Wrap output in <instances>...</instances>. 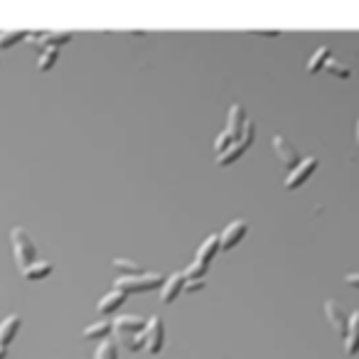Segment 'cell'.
<instances>
[{
	"label": "cell",
	"mask_w": 359,
	"mask_h": 359,
	"mask_svg": "<svg viewBox=\"0 0 359 359\" xmlns=\"http://www.w3.org/2000/svg\"><path fill=\"white\" fill-rule=\"evenodd\" d=\"M10 242H12V253H15L17 266H23V271L30 269V266L35 264V258H37V246H35L32 236H30L23 226H15V229H10Z\"/></svg>",
	"instance_id": "obj_1"
},
{
	"label": "cell",
	"mask_w": 359,
	"mask_h": 359,
	"mask_svg": "<svg viewBox=\"0 0 359 359\" xmlns=\"http://www.w3.org/2000/svg\"><path fill=\"white\" fill-rule=\"evenodd\" d=\"M168 278H163L160 273H143V275H133V278H118L116 281V291L121 293H148L153 288H163Z\"/></svg>",
	"instance_id": "obj_2"
},
{
	"label": "cell",
	"mask_w": 359,
	"mask_h": 359,
	"mask_svg": "<svg viewBox=\"0 0 359 359\" xmlns=\"http://www.w3.org/2000/svg\"><path fill=\"white\" fill-rule=\"evenodd\" d=\"M273 153H275V157L281 160L283 168H288L291 173L298 168V165L303 163L300 155H298V151L286 141V138H283V135H273Z\"/></svg>",
	"instance_id": "obj_3"
},
{
	"label": "cell",
	"mask_w": 359,
	"mask_h": 359,
	"mask_svg": "<svg viewBox=\"0 0 359 359\" xmlns=\"http://www.w3.org/2000/svg\"><path fill=\"white\" fill-rule=\"evenodd\" d=\"M246 231H249L246 219H234L224 229V234H222V251H231L234 246H239L242 239L246 236Z\"/></svg>",
	"instance_id": "obj_4"
},
{
	"label": "cell",
	"mask_w": 359,
	"mask_h": 359,
	"mask_svg": "<svg viewBox=\"0 0 359 359\" xmlns=\"http://www.w3.org/2000/svg\"><path fill=\"white\" fill-rule=\"evenodd\" d=\"M146 337H148V352H151V354H157L160 349H163V345H165V325H163V318H160V315H153L151 320H148Z\"/></svg>",
	"instance_id": "obj_5"
},
{
	"label": "cell",
	"mask_w": 359,
	"mask_h": 359,
	"mask_svg": "<svg viewBox=\"0 0 359 359\" xmlns=\"http://www.w3.org/2000/svg\"><path fill=\"white\" fill-rule=\"evenodd\" d=\"M325 315H327V320H330L332 330H335L340 337H345V340H347V335H349V318L345 315V310L340 308L335 300H327V303H325Z\"/></svg>",
	"instance_id": "obj_6"
},
{
	"label": "cell",
	"mask_w": 359,
	"mask_h": 359,
	"mask_svg": "<svg viewBox=\"0 0 359 359\" xmlns=\"http://www.w3.org/2000/svg\"><path fill=\"white\" fill-rule=\"evenodd\" d=\"M315 168H318V160H315V157H305L303 163L298 165V168L286 177V190H298L300 185H305L310 180V175L315 173Z\"/></svg>",
	"instance_id": "obj_7"
},
{
	"label": "cell",
	"mask_w": 359,
	"mask_h": 359,
	"mask_svg": "<svg viewBox=\"0 0 359 359\" xmlns=\"http://www.w3.org/2000/svg\"><path fill=\"white\" fill-rule=\"evenodd\" d=\"M113 330L118 335H143L148 330V320H143L138 315H121L113 322Z\"/></svg>",
	"instance_id": "obj_8"
},
{
	"label": "cell",
	"mask_w": 359,
	"mask_h": 359,
	"mask_svg": "<svg viewBox=\"0 0 359 359\" xmlns=\"http://www.w3.org/2000/svg\"><path fill=\"white\" fill-rule=\"evenodd\" d=\"M246 124H249V118H246V111H244L242 104H234L229 111V124H226V130L231 133V138H234L236 143H242L244 138V130H246Z\"/></svg>",
	"instance_id": "obj_9"
},
{
	"label": "cell",
	"mask_w": 359,
	"mask_h": 359,
	"mask_svg": "<svg viewBox=\"0 0 359 359\" xmlns=\"http://www.w3.org/2000/svg\"><path fill=\"white\" fill-rule=\"evenodd\" d=\"M185 286H187V275L185 273H173L165 281V286H163V291H160V298H163V303L168 305V303H173L175 298L180 295V293L185 291Z\"/></svg>",
	"instance_id": "obj_10"
},
{
	"label": "cell",
	"mask_w": 359,
	"mask_h": 359,
	"mask_svg": "<svg viewBox=\"0 0 359 359\" xmlns=\"http://www.w3.org/2000/svg\"><path fill=\"white\" fill-rule=\"evenodd\" d=\"M20 322H23L20 315H10V318L3 320V325H0V347L3 349H8V345L15 340L17 330H20Z\"/></svg>",
	"instance_id": "obj_11"
},
{
	"label": "cell",
	"mask_w": 359,
	"mask_h": 359,
	"mask_svg": "<svg viewBox=\"0 0 359 359\" xmlns=\"http://www.w3.org/2000/svg\"><path fill=\"white\" fill-rule=\"evenodd\" d=\"M222 249V236H217V234H212V236H207L202 242V246L197 249V261H202V264H212V258L217 256V251Z\"/></svg>",
	"instance_id": "obj_12"
},
{
	"label": "cell",
	"mask_w": 359,
	"mask_h": 359,
	"mask_svg": "<svg viewBox=\"0 0 359 359\" xmlns=\"http://www.w3.org/2000/svg\"><path fill=\"white\" fill-rule=\"evenodd\" d=\"M345 352H347L349 357H354V354L359 352V310L349 315V335L347 340H345Z\"/></svg>",
	"instance_id": "obj_13"
},
{
	"label": "cell",
	"mask_w": 359,
	"mask_h": 359,
	"mask_svg": "<svg viewBox=\"0 0 359 359\" xmlns=\"http://www.w3.org/2000/svg\"><path fill=\"white\" fill-rule=\"evenodd\" d=\"M124 303H126V293H121V291H116V288H113L108 295L101 298V303H99V313H101V315H111L113 310H118Z\"/></svg>",
	"instance_id": "obj_14"
},
{
	"label": "cell",
	"mask_w": 359,
	"mask_h": 359,
	"mask_svg": "<svg viewBox=\"0 0 359 359\" xmlns=\"http://www.w3.org/2000/svg\"><path fill=\"white\" fill-rule=\"evenodd\" d=\"M327 62H330V47H318L315 55H313V59L308 62V74L322 72V69L327 67Z\"/></svg>",
	"instance_id": "obj_15"
},
{
	"label": "cell",
	"mask_w": 359,
	"mask_h": 359,
	"mask_svg": "<svg viewBox=\"0 0 359 359\" xmlns=\"http://www.w3.org/2000/svg\"><path fill=\"white\" fill-rule=\"evenodd\" d=\"M23 273L28 281H42V278H47V275L52 273V264L50 261H35V264L30 266V269H25Z\"/></svg>",
	"instance_id": "obj_16"
},
{
	"label": "cell",
	"mask_w": 359,
	"mask_h": 359,
	"mask_svg": "<svg viewBox=\"0 0 359 359\" xmlns=\"http://www.w3.org/2000/svg\"><path fill=\"white\" fill-rule=\"evenodd\" d=\"M111 330H113V322L101 320V322H94V325L86 327L84 337L86 340H104V342H106V337L111 335Z\"/></svg>",
	"instance_id": "obj_17"
},
{
	"label": "cell",
	"mask_w": 359,
	"mask_h": 359,
	"mask_svg": "<svg viewBox=\"0 0 359 359\" xmlns=\"http://www.w3.org/2000/svg\"><path fill=\"white\" fill-rule=\"evenodd\" d=\"M113 269L121 273V278H133V275H143V269L128 258H113Z\"/></svg>",
	"instance_id": "obj_18"
},
{
	"label": "cell",
	"mask_w": 359,
	"mask_h": 359,
	"mask_svg": "<svg viewBox=\"0 0 359 359\" xmlns=\"http://www.w3.org/2000/svg\"><path fill=\"white\" fill-rule=\"evenodd\" d=\"M246 143H234V146L229 148V151L226 153H222V155L217 157V163L222 165V168H226V165H231V163H236V160H239V157L244 155V153H246Z\"/></svg>",
	"instance_id": "obj_19"
},
{
	"label": "cell",
	"mask_w": 359,
	"mask_h": 359,
	"mask_svg": "<svg viewBox=\"0 0 359 359\" xmlns=\"http://www.w3.org/2000/svg\"><path fill=\"white\" fill-rule=\"evenodd\" d=\"M57 59H59V47H47L45 55H39L37 69L39 72H50V69L57 64Z\"/></svg>",
	"instance_id": "obj_20"
},
{
	"label": "cell",
	"mask_w": 359,
	"mask_h": 359,
	"mask_svg": "<svg viewBox=\"0 0 359 359\" xmlns=\"http://www.w3.org/2000/svg\"><path fill=\"white\" fill-rule=\"evenodd\" d=\"M30 32L25 30H8V32H0V50H8V47L17 45L20 39H28Z\"/></svg>",
	"instance_id": "obj_21"
},
{
	"label": "cell",
	"mask_w": 359,
	"mask_h": 359,
	"mask_svg": "<svg viewBox=\"0 0 359 359\" xmlns=\"http://www.w3.org/2000/svg\"><path fill=\"white\" fill-rule=\"evenodd\" d=\"M118 340L126 345V349H130V352H138V349L146 345L148 347V337H146V332L143 335H118Z\"/></svg>",
	"instance_id": "obj_22"
},
{
	"label": "cell",
	"mask_w": 359,
	"mask_h": 359,
	"mask_svg": "<svg viewBox=\"0 0 359 359\" xmlns=\"http://www.w3.org/2000/svg\"><path fill=\"white\" fill-rule=\"evenodd\" d=\"M69 39H72V32H45L42 35L45 47H59V45H64V42H69Z\"/></svg>",
	"instance_id": "obj_23"
},
{
	"label": "cell",
	"mask_w": 359,
	"mask_h": 359,
	"mask_svg": "<svg viewBox=\"0 0 359 359\" xmlns=\"http://www.w3.org/2000/svg\"><path fill=\"white\" fill-rule=\"evenodd\" d=\"M207 269H209L207 264H202V261H195V264H192L190 269L185 271L187 281H202L204 273H207Z\"/></svg>",
	"instance_id": "obj_24"
},
{
	"label": "cell",
	"mask_w": 359,
	"mask_h": 359,
	"mask_svg": "<svg viewBox=\"0 0 359 359\" xmlns=\"http://www.w3.org/2000/svg\"><path fill=\"white\" fill-rule=\"evenodd\" d=\"M234 143H236V141L231 138L229 130H224V133H219V135H217V141H214V151H217L219 155H222V153L229 151V148L234 146Z\"/></svg>",
	"instance_id": "obj_25"
},
{
	"label": "cell",
	"mask_w": 359,
	"mask_h": 359,
	"mask_svg": "<svg viewBox=\"0 0 359 359\" xmlns=\"http://www.w3.org/2000/svg\"><path fill=\"white\" fill-rule=\"evenodd\" d=\"M96 359H118V347L116 342H111V340H106V342L99 347V352H96Z\"/></svg>",
	"instance_id": "obj_26"
},
{
	"label": "cell",
	"mask_w": 359,
	"mask_h": 359,
	"mask_svg": "<svg viewBox=\"0 0 359 359\" xmlns=\"http://www.w3.org/2000/svg\"><path fill=\"white\" fill-rule=\"evenodd\" d=\"M325 72H330L332 77H340V79H349V69L345 67L342 62H337V59H330V62H327Z\"/></svg>",
	"instance_id": "obj_27"
},
{
	"label": "cell",
	"mask_w": 359,
	"mask_h": 359,
	"mask_svg": "<svg viewBox=\"0 0 359 359\" xmlns=\"http://www.w3.org/2000/svg\"><path fill=\"white\" fill-rule=\"evenodd\" d=\"M202 288H204V281H187L185 291L187 293H197V291H202Z\"/></svg>",
	"instance_id": "obj_28"
},
{
	"label": "cell",
	"mask_w": 359,
	"mask_h": 359,
	"mask_svg": "<svg viewBox=\"0 0 359 359\" xmlns=\"http://www.w3.org/2000/svg\"><path fill=\"white\" fill-rule=\"evenodd\" d=\"M345 283H347L349 288H359V273H347L345 275Z\"/></svg>",
	"instance_id": "obj_29"
},
{
	"label": "cell",
	"mask_w": 359,
	"mask_h": 359,
	"mask_svg": "<svg viewBox=\"0 0 359 359\" xmlns=\"http://www.w3.org/2000/svg\"><path fill=\"white\" fill-rule=\"evenodd\" d=\"M6 352H8V349H3V347H0V359H6Z\"/></svg>",
	"instance_id": "obj_30"
},
{
	"label": "cell",
	"mask_w": 359,
	"mask_h": 359,
	"mask_svg": "<svg viewBox=\"0 0 359 359\" xmlns=\"http://www.w3.org/2000/svg\"><path fill=\"white\" fill-rule=\"evenodd\" d=\"M357 143H359V121H357Z\"/></svg>",
	"instance_id": "obj_31"
}]
</instances>
